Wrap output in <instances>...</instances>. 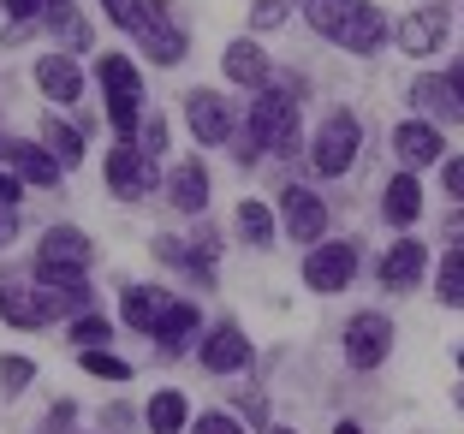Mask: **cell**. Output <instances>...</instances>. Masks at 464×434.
<instances>
[{"mask_svg": "<svg viewBox=\"0 0 464 434\" xmlns=\"http://www.w3.org/2000/svg\"><path fill=\"white\" fill-rule=\"evenodd\" d=\"M304 18L328 42L352 48V54H375L387 36V18L382 6H369V0H304Z\"/></svg>", "mask_w": 464, "mask_h": 434, "instance_id": "1", "label": "cell"}, {"mask_svg": "<svg viewBox=\"0 0 464 434\" xmlns=\"http://www.w3.org/2000/svg\"><path fill=\"white\" fill-rule=\"evenodd\" d=\"M83 268H90V238H83L78 227H54V232H42V245H36V274L48 285H78Z\"/></svg>", "mask_w": 464, "mask_h": 434, "instance_id": "2", "label": "cell"}, {"mask_svg": "<svg viewBox=\"0 0 464 434\" xmlns=\"http://www.w3.org/2000/svg\"><path fill=\"white\" fill-rule=\"evenodd\" d=\"M102 90H108V120L125 131V143L137 137V101H143V78H137V66L125 54H108L102 60Z\"/></svg>", "mask_w": 464, "mask_h": 434, "instance_id": "3", "label": "cell"}, {"mask_svg": "<svg viewBox=\"0 0 464 434\" xmlns=\"http://www.w3.org/2000/svg\"><path fill=\"white\" fill-rule=\"evenodd\" d=\"M250 131H256L262 149L274 155H298V101H286L280 90H268L250 113Z\"/></svg>", "mask_w": 464, "mask_h": 434, "instance_id": "4", "label": "cell"}, {"mask_svg": "<svg viewBox=\"0 0 464 434\" xmlns=\"http://www.w3.org/2000/svg\"><path fill=\"white\" fill-rule=\"evenodd\" d=\"M137 42H143V54H155L161 66H173V60H185V30L173 24V13H167V0H143L137 6Z\"/></svg>", "mask_w": 464, "mask_h": 434, "instance_id": "5", "label": "cell"}, {"mask_svg": "<svg viewBox=\"0 0 464 434\" xmlns=\"http://www.w3.org/2000/svg\"><path fill=\"white\" fill-rule=\"evenodd\" d=\"M352 155H357V120L340 108V113H328V120H322V131H315V149H310V161H315V173L340 178L345 167H352Z\"/></svg>", "mask_w": 464, "mask_h": 434, "instance_id": "6", "label": "cell"}, {"mask_svg": "<svg viewBox=\"0 0 464 434\" xmlns=\"http://www.w3.org/2000/svg\"><path fill=\"white\" fill-rule=\"evenodd\" d=\"M393 352V322H387V315H357L352 327H345V363L352 369H375L382 363V357Z\"/></svg>", "mask_w": 464, "mask_h": 434, "instance_id": "7", "label": "cell"}, {"mask_svg": "<svg viewBox=\"0 0 464 434\" xmlns=\"http://www.w3.org/2000/svg\"><path fill=\"white\" fill-rule=\"evenodd\" d=\"M108 185L113 197H150L155 185V155L150 149H137V143H120V149H108Z\"/></svg>", "mask_w": 464, "mask_h": 434, "instance_id": "8", "label": "cell"}, {"mask_svg": "<svg viewBox=\"0 0 464 434\" xmlns=\"http://www.w3.org/2000/svg\"><path fill=\"white\" fill-rule=\"evenodd\" d=\"M357 274V250L352 245H315L304 256V285L310 292H345Z\"/></svg>", "mask_w": 464, "mask_h": 434, "instance_id": "9", "label": "cell"}, {"mask_svg": "<svg viewBox=\"0 0 464 434\" xmlns=\"http://www.w3.org/2000/svg\"><path fill=\"white\" fill-rule=\"evenodd\" d=\"M185 113H191V131L203 137V143H227L232 137V113L215 90H191L185 95Z\"/></svg>", "mask_w": 464, "mask_h": 434, "instance_id": "10", "label": "cell"}, {"mask_svg": "<svg viewBox=\"0 0 464 434\" xmlns=\"http://www.w3.org/2000/svg\"><path fill=\"white\" fill-rule=\"evenodd\" d=\"M203 363L215 369V375H238V369L250 363V340H245V333H238L232 322H220L215 333L203 340Z\"/></svg>", "mask_w": 464, "mask_h": 434, "instance_id": "11", "label": "cell"}, {"mask_svg": "<svg viewBox=\"0 0 464 434\" xmlns=\"http://www.w3.org/2000/svg\"><path fill=\"white\" fill-rule=\"evenodd\" d=\"M280 203H286V227H292V238H298V245H315V238H322V227H328V208H322V197H310L304 185H292Z\"/></svg>", "mask_w": 464, "mask_h": 434, "instance_id": "12", "label": "cell"}, {"mask_svg": "<svg viewBox=\"0 0 464 434\" xmlns=\"http://www.w3.org/2000/svg\"><path fill=\"white\" fill-rule=\"evenodd\" d=\"M440 36H447V13H440V6H423V13H411L405 24H399V48H405V54H435Z\"/></svg>", "mask_w": 464, "mask_h": 434, "instance_id": "13", "label": "cell"}, {"mask_svg": "<svg viewBox=\"0 0 464 434\" xmlns=\"http://www.w3.org/2000/svg\"><path fill=\"white\" fill-rule=\"evenodd\" d=\"M411 101H417L423 113H435L440 125L464 120V101H459V90H452V78H417L411 83Z\"/></svg>", "mask_w": 464, "mask_h": 434, "instance_id": "14", "label": "cell"}, {"mask_svg": "<svg viewBox=\"0 0 464 434\" xmlns=\"http://www.w3.org/2000/svg\"><path fill=\"white\" fill-rule=\"evenodd\" d=\"M393 149H399V161H405V167H429V161H440V131H435V125H423V120H411V125H399V131H393Z\"/></svg>", "mask_w": 464, "mask_h": 434, "instance_id": "15", "label": "cell"}, {"mask_svg": "<svg viewBox=\"0 0 464 434\" xmlns=\"http://www.w3.org/2000/svg\"><path fill=\"white\" fill-rule=\"evenodd\" d=\"M423 245H417V238H399L393 250H387V262H382V280L393 285V292H411V285L423 280Z\"/></svg>", "mask_w": 464, "mask_h": 434, "instance_id": "16", "label": "cell"}, {"mask_svg": "<svg viewBox=\"0 0 464 434\" xmlns=\"http://www.w3.org/2000/svg\"><path fill=\"white\" fill-rule=\"evenodd\" d=\"M6 167H13L18 178H24V185H60V161L48 149H36V143H13V149H6Z\"/></svg>", "mask_w": 464, "mask_h": 434, "instance_id": "17", "label": "cell"}, {"mask_svg": "<svg viewBox=\"0 0 464 434\" xmlns=\"http://www.w3.org/2000/svg\"><path fill=\"white\" fill-rule=\"evenodd\" d=\"M220 66H227L232 83H245V90H262V83H268V54H262L256 42H232L227 54H220Z\"/></svg>", "mask_w": 464, "mask_h": 434, "instance_id": "18", "label": "cell"}, {"mask_svg": "<svg viewBox=\"0 0 464 434\" xmlns=\"http://www.w3.org/2000/svg\"><path fill=\"white\" fill-rule=\"evenodd\" d=\"M36 83H42V95H48V101H78V90H83L78 66H72L66 54H42V66H36Z\"/></svg>", "mask_w": 464, "mask_h": 434, "instance_id": "19", "label": "cell"}, {"mask_svg": "<svg viewBox=\"0 0 464 434\" xmlns=\"http://www.w3.org/2000/svg\"><path fill=\"white\" fill-rule=\"evenodd\" d=\"M167 203H173V208H185V215H197V208L208 203V173H203L197 161L173 167V178H167Z\"/></svg>", "mask_w": 464, "mask_h": 434, "instance_id": "20", "label": "cell"}, {"mask_svg": "<svg viewBox=\"0 0 464 434\" xmlns=\"http://www.w3.org/2000/svg\"><path fill=\"white\" fill-rule=\"evenodd\" d=\"M0 315H6L13 327H42V322H54L48 298H42V292H24V285H6V292H0Z\"/></svg>", "mask_w": 464, "mask_h": 434, "instance_id": "21", "label": "cell"}, {"mask_svg": "<svg viewBox=\"0 0 464 434\" xmlns=\"http://www.w3.org/2000/svg\"><path fill=\"white\" fill-rule=\"evenodd\" d=\"M167 292L161 285H131V292H125V322L131 327H143V333H155V327H161V315H167Z\"/></svg>", "mask_w": 464, "mask_h": 434, "instance_id": "22", "label": "cell"}, {"mask_svg": "<svg viewBox=\"0 0 464 434\" xmlns=\"http://www.w3.org/2000/svg\"><path fill=\"white\" fill-rule=\"evenodd\" d=\"M197 327H203V315H197V304L173 298V304H167V315H161V327H155V340H161L167 352H179L185 340H197Z\"/></svg>", "mask_w": 464, "mask_h": 434, "instance_id": "23", "label": "cell"}, {"mask_svg": "<svg viewBox=\"0 0 464 434\" xmlns=\"http://www.w3.org/2000/svg\"><path fill=\"white\" fill-rule=\"evenodd\" d=\"M417 208H423V185H417L411 173H399L393 185H387V203H382V215L393 220V227H411V220H417Z\"/></svg>", "mask_w": 464, "mask_h": 434, "instance_id": "24", "label": "cell"}, {"mask_svg": "<svg viewBox=\"0 0 464 434\" xmlns=\"http://www.w3.org/2000/svg\"><path fill=\"white\" fill-rule=\"evenodd\" d=\"M42 13H48V24L60 30V42H66V48H90V24L72 13V0H42Z\"/></svg>", "mask_w": 464, "mask_h": 434, "instance_id": "25", "label": "cell"}, {"mask_svg": "<svg viewBox=\"0 0 464 434\" xmlns=\"http://www.w3.org/2000/svg\"><path fill=\"white\" fill-rule=\"evenodd\" d=\"M435 292H440V304H447V310H464V250H452V256L440 262Z\"/></svg>", "mask_w": 464, "mask_h": 434, "instance_id": "26", "label": "cell"}, {"mask_svg": "<svg viewBox=\"0 0 464 434\" xmlns=\"http://www.w3.org/2000/svg\"><path fill=\"white\" fill-rule=\"evenodd\" d=\"M150 429L155 434H179L185 429V393H155L150 399Z\"/></svg>", "mask_w": 464, "mask_h": 434, "instance_id": "27", "label": "cell"}, {"mask_svg": "<svg viewBox=\"0 0 464 434\" xmlns=\"http://www.w3.org/2000/svg\"><path fill=\"white\" fill-rule=\"evenodd\" d=\"M42 143L54 149V161H60V167H72V161L83 155V137L72 131V125H60V120H42Z\"/></svg>", "mask_w": 464, "mask_h": 434, "instance_id": "28", "label": "cell"}, {"mask_svg": "<svg viewBox=\"0 0 464 434\" xmlns=\"http://www.w3.org/2000/svg\"><path fill=\"white\" fill-rule=\"evenodd\" d=\"M238 232L250 245H274V215L262 203H238Z\"/></svg>", "mask_w": 464, "mask_h": 434, "instance_id": "29", "label": "cell"}, {"mask_svg": "<svg viewBox=\"0 0 464 434\" xmlns=\"http://www.w3.org/2000/svg\"><path fill=\"white\" fill-rule=\"evenodd\" d=\"M72 340H78V352H102V340H108V322H102V315H83V322L72 327Z\"/></svg>", "mask_w": 464, "mask_h": 434, "instance_id": "30", "label": "cell"}, {"mask_svg": "<svg viewBox=\"0 0 464 434\" xmlns=\"http://www.w3.org/2000/svg\"><path fill=\"white\" fill-rule=\"evenodd\" d=\"M78 363L90 369V375H108V381H125V375H131V369H125L120 357H108V352H78Z\"/></svg>", "mask_w": 464, "mask_h": 434, "instance_id": "31", "label": "cell"}, {"mask_svg": "<svg viewBox=\"0 0 464 434\" xmlns=\"http://www.w3.org/2000/svg\"><path fill=\"white\" fill-rule=\"evenodd\" d=\"M30 375H36V369H30L24 357H0V387H6V393H18Z\"/></svg>", "mask_w": 464, "mask_h": 434, "instance_id": "32", "label": "cell"}, {"mask_svg": "<svg viewBox=\"0 0 464 434\" xmlns=\"http://www.w3.org/2000/svg\"><path fill=\"white\" fill-rule=\"evenodd\" d=\"M280 18H286V0H256V13H250V24H256V30H274Z\"/></svg>", "mask_w": 464, "mask_h": 434, "instance_id": "33", "label": "cell"}, {"mask_svg": "<svg viewBox=\"0 0 464 434\" xmlns=\"http://www.w3.org/2000/svg\"><path fill=\"white\" fill-rule=\"evenodd\" d=\"M197 434H245V429H238L227 410H208V417H197Z\"/></svg>", "mask_w": 464, "mask_h": 434, "instance_id": "34", "label": "cell"}, {"mask_svg": "<svg viewBox=\"0 0 464 434\" xmlns=\"http://www.w3.org/2000/svg\"><path fill=\"white\" fill-rule=\"evenodd\" d=\"M102 6H108V18H113V24H125V30H131V24H137V6H143V0H102Z\"/></svg>", "mask_w": 464, "mask_h": 434, "instance_id": "35", "label": "cell"}, {"mask_svg": "<svg viewBox=\"0 0 464 434\" xmlns=\"http://www.w3.org/2000/svg\"><path fill=\"white\" fill-rule=\"evenodd\" d=\"M440 178H447V197H459V203H464V155H459V161H447V173H440Z\"/></svg>", "mask_w": 464, "mask_h": 434, "instance_id": "36", "label": "cell"}, {"mask_svg": "<svg viewBox=\"0 0 464 434\" xmlns=\"http://www.w3.org/2000/svg\"><path fill=\"white\" fill-rule=\"evenodd\" d=\"M0 6H6L13 18H36L42 13V0H0Z\"/></svg>", "mask_w": 464, "mask_h": 434, "instance_id": "37", "label": "cell"}, {"mask_svg": "<svg viewBox=\"0 0 464 434\" xmlns=\"http://www.w3.org/2000/svg\"><path fill=\"white\" fill-rule=\"evenodd\" d=\"M143 143H150V155H155V149H161V143H167V131H161V120H150V125H143Z\"/></svg>", "mask_w": 464, "mask_h": 434, "instance_id": "38", "label": "cell"}, {"mask_svg": "<svg viewBox=\"0 0 464 434\" xmlns=\"http://www.w3.org/2000/svg\"><path fill=\"white\" fill-rule=\"evenodd\" d=\"M13 203H18V178L0 173V208H13Z\"/></svg>", "mask_w": 464, "mask_h": 434, "instance_id": "39", "label": "cell"}, {"mask_svg": "<svg viewBox=\"0 0 464 434\" xmlns=\"http://www.w3.org/2000/svg\"><path fill=\"white\" fill-rule=\"evenodd\" d=\"M447 238H452V245H464V215H452V220H447Z\"/></svg>", "mask_w": 464, "mask_h": 434, "instance_id": "40", "label": "cell"}, {"mask_svg": "<svg viewBox=\"0 0 464 434\" xmlns=\"http://www.w3.org/2000/svg\"><path fill=\"white\" fill-rule=\"evenodd\" d=\"M452 90H459V101H464V60L452 66Z\"/></svg>", "mask_w": 464, "mask_h": 434, "instance_id": "41", "label": "cell"}, {"mask_svg": "<svg viewBox=\"0 0 464 434\" xmlns=\"http://www.w3.org/2000/svg\"><path fill=\"white\" fill-rule=\"evenodd\" d=\"M6 232H13V215H6V208H0V238H6Z\"/></svg>", "mask_w": 464, "mask_h": 434, "instance_id": "42", "label": "cell"}, {"mask_svg": "<svg viewBox=\"0 0 464 434\" xmlns=\"http://www.w3.org/2000/svg\"><path fill=\"white\" fill-rule=\"evenodd\" d=\"M334 434H363V429H357V422H340V429H334Z\"/></svg>", "mask_w": 464, "mask_h": 434, "instance_id": "43", "label": "cell"}, {"mask_svg": "<svg viewBox=\"0 0 464 434\" xmlns=\"http://www.w3.org/2000/svg\"><path fill=\"white\" fill-rule=\"evenodd\" d=\"M6 149H13V137H0V161H6Z\"/></svg>", "mask_w": 464, "mask_h": 434, "instance_id": "44", "label": "cell"}, {"mask_svg": "<svg viewBox=\"0 0 464 434\" xmlns=\"http://www.w3.org/2000/svg\"><path fill=\"white\" fill-rule=\"evenodd\" d=\"M459 405H464V387H459Z\"/></svg>", "mask_w": 464, "mask_h": 434, "instance_id": "45", "label": "cell"}, {"mask_svg": "<svg viewBox=\"0 0 464 434\" xmlns=\"http://www.w3.org/2000/svg\"><path fill=\"white\" fill-rule=\"evenodd\" d=\"M274 434H292V429H274Z\"/></svg>", "mask_w": 464, "mask_h": 434, "instance_id": "46", "label": "cell"}]
</instances>
